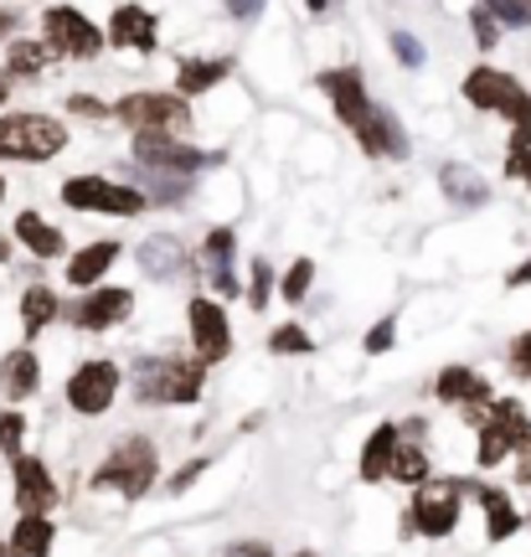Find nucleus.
I'll return each instance as SVG.
<instances>
[{
	"label": "nucleus",
	"instance_id": "nucleus-7",
	"mask_svg": "<svg viewBox=\"0 0 531 557\" xmlns=\"http://www.w3.org/2000/svg\"><path fill=\"white\" fill-rule=\"evenodd\" d=\"M62 201L78 207V212H109V218H135L145 207V191L135 186H119L103 176H67L62 181Z\"/></svg>",
	"mask_w": 531,
	"mask_h": 557
},
{
	"label": "nucleus",
	"instance_id": "nucleus-44",
	"mask_svg": "<svg viewBox=\"0 0 531 557\" xmlns=\"http://www.w3.org/2000/svg\"><path fill=\"white\" fill-rule=\"evenodd\" d=\"M227 557H274L263 542H237V547H227Z\"/></svg>",
	"mask_w": 531,
	"mask_h": 557
},
{
	"label": "nucleus",
	"instance_id": "nucleus-50",
	"mask_svg": "<svg viewBox=\"0 0 531 557\" xmlns=\"http://www.w3.org/2000/svg\"><path fill=\"white\" fill-rule=\"evenodd\" d=\"M0 103H5V83H0Z\"/></svg>",
	"mask_w": 531,
	"mask_h": 557
},
{
	"label": "nucleus",
	"instance_id": "nucleus-40",
	"mask_svg": "<svg viewBox=\"0 0 531 557\" xmlns=\"http://www.w3.org/2000/svg\"><path fill=\"white\" fill-rule=\"evenodd\" d=\"M201 470H207V459H192V465H186L181 475H171V496H181L186 485H197V475H201Z\"/></svg>",
	"mask_w": 531,
	"mask_h": 557
},
{
	"label": "nucleus",
	"instance_id": "nucleus-13",
	"mask_svg": "<svg viewBox=\"0 0 531 557\" xmlns=\"http://www.w3.org/2000/svg\"><path fill=\"white\" fill-rule=\"evenodd\" d=\"M16 506H21V517H47L58 506V480L32 455L16 459Z\"/></svg>",
	"mask_w": 531,
	"mask_h": 557
},
{
	"label": "nucleus",
	"instance_id": "nucleus-27",
	"mask_svg": "<svg viewBox=\"0 0 531 557\" xmlns=\"http://www.w3.org/2000/svg\"><path fill=\"white\" fill-rule=\"evenodd\" d=\"M393 480L413 485V491L423 485V480H433V475H429V455H423L418 444H408V438L397 444V455H393Z\"/></svg>",
	"mask_w": 531,
	"mask_h": 557
},
{
	"label": "nucleus",
	"instance_id": "nucleus-9",
	"mask_svg": "<svg viewBox=\"0 0 531 557\" xmlns=\"http://www.w3.org/2000/svg\"><path fill=\"white\" fill-rule=\"evenodd\" d=\"M114 398H119V367L114 361H83L78 372L67 377V403H73V413H83V418L109 413Z\"/></svg>",
	"mask_w": 531,
	"mask_h": 557
},
{
	"label": "nucleus",
	"instance_id": "nucleus-37",
	"mask_svg": "<svg viewBox=\"0 0 531 557\" xmlns=\"http://www.w3.org/2000/svg\"><path fill=\"white\" fill-rule=\"evenodd\" d=\"M485 11L501 16L506 26H531V16H527V5H521V0H485Z\"/></svg>",
	"mask_w": 531,
	"mask_h": 557
},
{
	"label": "nucleus",
	"instance_id": "nucleus-34",
	"mask_svg": "<svg viewBox=\"0 0 531 557\" xmlns=\"http://www.w3.org/2000/svg\"><path fill=\"white\" fill-rule=\"evenodd\" d=\"M393 341H397V320L387 315V320H376L372 331H367V341H361V346H367L372 357H382V351H393Z\"/></svg>",
	"mask_w": 531,
	"mask_h": 557
},
{
	"label": "nucleus",
	"instance_id": "nucleus-6",
	"mask_svg": "<svg viewBox=\"0 0 531 557\" xmlns=\"http://www.w3.org/2000/svg\"><path fill=\"white\" fill-rule=\"evenodd\" d=\"M114 114L124 124H135L139 135H186L192 129V109L186 99H171V94H129V99L114 103Z\"/></svg>",
	"mask_w": 531,
	"mask_h": 557
},
{
	"label": "nucleus",
	"instance_id": "nucleus-35",
	"mask_svg": "<svg viewBox=\"0 0 531 557\" xmlns=\"http://www.w3.org/2000/svg\"><path fill=\"white\" fill-rule=\"evenodd\" d=\"M21 434H26V418L21 413H0V449L21 459Z\"/></svg>",
	"mask_w": 531,
	"mask_h": 557
},
{
	"label": "nucleus",
	"instance_id": "nucleus-41",
	"mask_svg": "<svg viewBox=\"0 0 531 557\" xmlns=\"http://www.w3.org/2000/svg\"><path fill=\"white\" fill-rule=\"evenodd\" d=\"M67 109H73V114H88V120H99V114H103V103L88 99V94H73V99H67Z\"/></svg>",
	"mask_w": 531,
	"mask_h": 557
},
{
	"label": "nucleus",
	"instance_id": "nucleus-18",
	"mask_svg": "<svg viewBox=\"0 0 531 557\" xmlns=\"http://www.w3.org/2000/svg\"><path fill=\"white\" fill-rule=\"evenodd\" d=\"M41 382V367H37V351L32 346H16V351H5L0 357V387H5V398H32Z\"/></svg>",
	"mask_w": 531,
	"mask_h": 557
},
{
	"label": "nucleus",
	"instance_id": "nucleus-45",
	"mask_svg": "<svg viewBox=\"0 0 531 557\" xmlns=\"http://www.w3.org/2000/svg\"><path fill=\"white\" fill-rule=\"evenodd\" d=\"M506 284H511V289H521V284H531V259L521 263V269H511V278H506Z\"/></svg>",
	"mask_w": 531,
	"mask_h": 557
},
{
	"label": "nucleus",
	"instance_id": "nucleus-23",
	"mask_svg": "<svg viewBox=\"0 0 531 557\" xmlns=\"http://www.w3.org/2000/svg\"><path fill=\"white\" fill-rule=\"evenodd\" d=\"M227 78V58H197V62H181L176 73V94L181 99H192V94H207L212 83Z\"/></svg>",
	"mask_w": 531,
	"mask_h": 557
},
{
	"label": "nucleus",
	"instance_id": "nucleus-3",
	"mask_svg": "<svg viewBox=\"0 0 531 557\" xmlns=\"http://www.w3.org/2000/svg\"><path fill=\"white\" fill-rule=\"evenodd\" d=\"M156 444L150 438H124L114 455L99 465V475H94V491H119L124 500H139L150 485H156Z\"/></svg>",
	"mask_w": 531,
	"mask_h": 557
},
{
	"label": "nucleus",
	"instance_id": "nucleus-31",
	"mask_svg": "<svg viewBox=\"0 0 531 557\" xmlns=\"http://www.w3.org/2000/svg\"><path fill=\"white\" fill-rule=\"evenodd\" d=\"M310 284H316V263H310V259H295V269L279 278V289H284V299H289V305H299V299L310 295Z\"/></svg>",
	"mask_w": 531,
	"mask_h": 557
},
{
	"label": "nucleus",
	"instance_id": "nucleus-36",
	"mask_svg": "<svg viewBox=\"0 0 531 557\" xmlns=\"http://www.w3.org/2000/svg\"><path fill=\"white\" fill-rule=\"evenodd\" d=\"M393 52L403 67H418V62H423V41H418L413 32H393Z\"/></svg>",
	"mask_w": 531,
	"mask_h": 557
},
{
	"label": "nucleus",
	"instance_id": "nucleus-30",
	"mask_svg": "<svg viewBox=\"0 0 531 557\" xmlns=\"http://www.w3.org/2000/svg\"><path fill=\"white\" fill-rule=\"evenodd\" d=\"M269 351H274V357H305V351H316V346H310V331L289 320V325H279L274 336H269Z\"/></svg>",
	"mask_w": 531,
	"mask_h": 557
},
{
	"label": "nucleus",
	"instance_id": "nucleus-4",
	"mask_svg": "<svg viewBox=\"0 0 531 557\" xmlns=\"http://www.w3.org/2000/svg\"><path fill=\"white\" fill-rule=\"evenodd\" d=\"M470 485H459V480H423L413 491V506H408V532L418 537H449L454 527H459V500H465Z\"/></svg>",
	"mask_w": 531,
	"mask_h": 557
},
{
	"label": "nucleus",
	"instance_id": "nucleus-42",
	"mask_svg": "<svg viewBox=\"0 0 531 557\" xmlns=\"http://www.w3.org/2000/svg\"><path fill=\"white\" fill-rule=\"evenodd\" d=\"M506 171H511V176H521L531 186V150H511V160H506Z\"/></svg>",
	"mask_w": 531,
	"mask_h": 557
},
{
	"label": "nucleus",
	"instance_id": "nucleus-21",
	"mask_svg": "<svg viewBox=\"0 0 531 557\" xmlns=\"http://www.w3.org/2000/svg\"><path fill=\"white\" fill-rule=\"evenodd\" d=\"M52 517H21L11 527V542H5V553L11 557H47L52 553Z\"/></svg>",
	"mask_w": 531,
	"mask_h": 557
},
{
	"label": "nucleus",
	"instance_id": "nucleus-2",
	"mask_svg": "<svg viewBox=\"0 0 531 557\" xmlns=\"http://www.w3.org/2000/svg\"><path fill=\"white\" fill-rule=\"evenodd\" d=\"M201 357H145L135 367L139 403H197L201 398Z\"/></svg>",
	"mask_w": 531,
	"mask_h": 557
},
{
	"label": "nucleus",
	"instance_id": "nucleus-47",
	"mask_svg": "<svg viewBox=\"0 0 531 557\" xmlns=\"http://www.w3.org/2000/svg\"><path fill=\"white\" fill-rule=\"evenodd\" d=\"M11 26H16V16H5V11H0V41L11 37Z\"/></svg>",
	"mask_w": 531,
	"mask_h": 557
},
{
	"label": "nucleus",
	"instance_id": "nucleus-5",
	"mask_svg": "<svg viewBox=\"0 0 531 557\" xmlns=\"http://www.w3.org/2000/svg\"><path fill=\"white\" fill-rule=\"evenodd\" d=\"M67 145V129L47 114H0V156L5 160H52Z\"/></svg>",
	"mask_w": 531,
	"mask_h": 557
},
{
	"label": "nucleus",
	"instance_id": "nucleus-11",
	"mask_svg": "<svg viewBox=\"0 0 531 557\" xmlns=\"http://www.w3.org/2000/svg\"><path fill=\"white\" fill-rule=\"evenodd\" d=\"M465 99L474 109H501L506 120H521L527 114V94H521V83L511 73H495V67H474L470 78H465Z\"/></svg>",
	"mask_w": 531,
	"mask_h": 557
},
{
	"label": "nucleus",
	"instance_id": "nucleus-43",
	"mask_svg": "<svg viewBox=\"0 0 531 557\" xmlns=\"http://www.w3.org/2000/svg\"><path fill=\"white\" fill-rule=\"evenodd\" d=\"M227 11H233L237 21H254L258 11H263V0H227Z\"/></svg>",
	"mask_w": 531,
	"mask_h": 557
},
{
	"label": "nucleus",
	"instance_id": "nucleus-25",
	"mask_svg": "<svg viewBox=\"0 0 531 557\" xmlns=\"http://www.w3.org/2000/svg\"><path fill=\"white\" fill-rule=\"evenodd\" d=\"M58 320V295L47 289V284H32L26 299H21V325H26V336H37L41 325H52Z\"/></svg>",
	"mask_w": 531,
	"mask_h": 557
},
{
	"label": "nucleus",
	"instance_id": "nucleus-48",
	"mask_svg": "<svg viewBox=\"0 0 531 557\" xmlns=\"http://www.w3.org/2000/svg\"><path fill=\"white\" fill-rule=\"evenodd\" d=\"M5 259H11V243H5V238H0V263H5Z\"/></svg>",
	"mask_w": 531,
	"mask_h": 557
},
{
	"label": "nucleus",
	"instance_id": "nucleus-8",
	"mask_svg": "<svg viewBox=\"0 0 531 557\" xmlns=\"http://www.w3.org/2000/svg\"><path fill=\"white\" fill-rule=\"evenodd\" d=\"M41 41H47V52L83 62V58H99L103 32L83 16V11H73V5H52V11L41 16Z\"/></svg>",
	"mask_w": 531,
	"mask_h": 557
},
{
	"label": "nucleus",
	"instance_id": "nucleus-12",
	"mask_svg": "<svg viewBox=\"0 0 531 557\" xmlns=\"http://www.w3.org/2000/svg\"><path fill=\"white\" fill-rule=\"evenodd\" d=\"M192 341H197L201 361H222L233 351V325H227V310L212 305L207 295L192 299Z\"/></svg>",
	"mask_w": 531,
	"mask_h": 557
},
{
	"label": "nucleus",
	"instance_id": "nucleus-22",
	"mask_svg": "<svg viewBox=\"0 0 531 557\" xmlns=\"http://www.w3.org/2000/svg\"><path fill=\"white\" fill-rule=\"evenodd\" d=\"M114 259H119V243H94V248H83L78 259L67 263V284H78V289L99 284V278L114 269Z\"/></svg>",
	"mask_w": 531,
	"mask_h": 557
},
{
	"label": "nucleus",
	"instance_id": "nucleus-54",
	"mask_svg": "<svg viewBox=\"0 0 531 557\" xmlns=\"http://www.w3.org/2000/svg\"><path fill=\"white\" fill-rule=\"evenodd\" d=\"M299 557H316V553H299Z\"/></svg>",
	"mask_w": 531,
	"mask_h": 557
},
{
	"label": "nucleus",
	"instance_id": "nucleus-1",
	"mask_svg": "<svg viewBox=\"0 0 531 557\" xmlns=\"http://www.w3.org/2000/svg\"><path fill=\"white\" fill-rule=\"evenodd\" d=\"M320 88L331 94L335 120L346 124V129H356V139H361V150H367V156H408L403 129H397L393 120H382V114H376V103L367 99V83H361L356 67L320 73Z\"/></svg>",
	"mask_w": 531,
	"mask_h": 557
},
{
	"label": "nucleus",
	"instance_id": "nucleus-46",
	"mask_svg": "<svg viewBox=\"0 0 531 557\" xmlns=\"http://www.w3.org/2000/svg\"><path fill=\"white\" fill-rule=\"evenodd\" d=\"M516 480H521V485H531V455H521V465H516Z\"/></svg>",
	"mask_w": 531,
	"mask_h": 557
},
{
	"label": "nucleus",
	"instance_id": "nucleus-20",
	"mask_svg": "<svg viewBox=\"0 0 531 557\" xmlns=\"http://www.w3.org/2000/svg\"><path fill=\"white\" fill-rule=\"evenodd\" d=\"M207 278H212V295H233L237 278H233V233L227 227H217V233H207Z\"/></svg>",
	"mask_w": 531,
	"mask_h": 557
},
{
	"label": "nucleus",
	"instance_id": "nucleus-53",
	"mask_svg": "<svg viewBox=\"0 0 531 557\" xmlns=\"http://www.w3.org/2000/svg\"><path fill=\"white\" fill-rule=\"evenodd\" d=\"M0 557H11V553H5V547H0Z\"/></svg>",
	"mask_w": 531,
	"mask_h": 557
},
{
	"label": "nucleus",
	"instance_id": "nucleus-26",
	"mask_svg": "<svg viewBox=\"0 0 531 557\" xmlns=\"http://www.w3.org/2000/svg\"><path fill=\"white\" fill-rule=\"evenodd\" d=\"M181 259H186V253H181L176 238H150V243H139V263H145V274H150V278L176 274Z\"/></svg>",
	"mask_w": 531,
	"mask_h": 557
},
{
	"label": "nucleus",
	"instance_id": "nucleus-10",
	"mask_svg": "<svg viewBox=\"0 0 531 557\" xmlns=\"http://www.w3.org/2000/svg\"><path fill=\"white\" fill-rule=\"evenodd\" d=\"M135 160L150 165V171H176V176H192V171H207L217 165V156L186 145V139H171V135H139L135 139Z\"/></svg>",
	"mask_w": 531,
	"mask_h": 557
},
{
	"label": "nucleus",
	"instance_id": "nucleus-28",
	"mask_svg": "<svg viewBox=\"0 0 531 557\" xmlns=\"http://www.w3.org/2000/svg\"><path fill=\"white\" fill-rule=\"evenodd\" d=\"M439 181H444V191H449L454 201H465V207L485 201V186H480V181H474V171H465V165H444V171H439Z\"/></svg>",
	"mask_w": 531,
	"mask_h": 557
},
{
	"label": "nucleus",
	"instance_id": "nucleus-32",
	"mask_svg": "<svg viewBox=\"0 0 531 557\" xmlns=\"http://www.w3.org/2000/svg\"><path fill=\"white\" fill-rule=\"evenodd\" d=\"M506 455H511L506 434H501V429H491V423H480V470H495Z\"/></svg>",
	"mask_w": 531,
	"mask_h": 557
},
{
	"label": "nucleus",
	"instance_id": "nucleus-49",
	"mask_svg": "<svg viewBox=\"0 0 531 557\" xmlns=\"http://www.w3.org/2000/svg\"><path fill=\"white\" fill-rule=\"evenodd\" d=\"M325 5H331V0H310V11H325Z\"/></svg>",
	"mask_w": 531,
	"mask_h": 557
},
{
	"label": "nucleus",
	"instance_id": "nucleus-19",
	"mask_svg": "<svg viewBox=\"0 0 531 557\" xmlns=\"http://www.w3.org/2000/svg\"><path fill=\"white\" fill-rule=\"evenodd\" d=\"M474 496H480V506H485V537L491 542H506L521 532V511L511 506V496L506 491H495V485H470Z\"/></svg>",
	"mask_w": 531,
	"mask_h": 557
},
{
	"label": "nucleus",
	"instance_id": "nucleus-15",
	"mask_svg": "<svg viewBox=\"0 0 531 557\" xmlns=\"http://www.w3.org/2000/svg\"><path fill=\"white\" fill-rule=\"evenodd\" d=\"M433 393H439V403L485 408V403H491V382L480 377V372H470V367H444V372H439V382H433Z\"/></svg>",
	"mask_w": 531,
	"mask_h": 557
},
{
	"label": "nucleus",
	"instance_id": "nucleus-14",
	"mask_svg": "<svg viewBox=\"0 0 531 557\" xmlns=\"http://www.w3.org/2000/svg\"><path fill=\"white\" fill-rule=\"evenodd\" d=\"M129 310H135V295H129V289H94V295L73 310V320H78L83 331H109L119 320H129Z\"/></svg>",
	"mask_w": 531,
	"mask_h": 557
},
{
	"label": "nucleus",
	"instance_id": "nucleus-29",
	"mask_svg": "<svg viewBox=\"0 0 531 557\" xmlns=\"http://www.w3.org/2000/svg\"><path fill=\"white\" fill-rule=\"evenodd\" d=\"M41 62H47V47H41V41H16V47L5 52V73H11V78H37Z\"/></svg>",
	"mask_w": 531,
	"mask_h": 557
},
{
	"label": "nucleus",
	"instance_id": "nucleus-24",
	"mask_svg": "<svg viewBox=\"0 0 531 557\" xmlns=\"http://www.w3.org/2000/svg\"><path fill=\"white\" fill-rule=\"evenodd\" d=\"M16 238L26 243L37 259H58V253H62V233H58V227H47L37 212H21V218H16Z\"/></svg>",
	"mask_w": 531,
	"mask_h": 557
},
{
	"label": "nucleus",
	"instance_id": "nucleus-38",
	"mask_svg": "<svg viewBox=\"0 0 531 557\" xmlns=\"http://www.w3.org/2000/svg\"><path fill=\"white\" fill-rule=\"evenodd\" d=\"M470 26H474V41H480L485 52H491L495 41H501V32H495V16H491V11H485V5H480V11H474V16H470Z\"/></svg>",
	"mask_w": 531,
	"mask_h": 557
},
{
	"label": "nucleus",
	"instance_id": "nucleus-51",
	"mask_svg": "<svg viewBox=\"0 0 531 557\" xmlns=\"http://www.w3.org/2000/svg\"><path fill=\"white\" fill-rule=\"evenodd\" d=\"M521 5H527V16H531V0H521Z\"/></svg>",
	"mask_w": 531,
	"mask_h": 557
},
{
	"label": "nucleus",
	"instance_id": "nucleus-33",
	"mask_svg": "<svg viewBox=\"0 0 531 557\" xmlns=\"http://www.w3.org/2000/svg\"><path fill=\"white\" fill-rule=\"evenodd\" d=\"M269 295H274V269H269V263H254V274H248V305L263 310Z\"/></svg>",
	"mask_w": 531,
	"mask_h": 557
},
{
	"label": "nucleus",
	"instance_id": "nucleus-17",
	"mask_svg": "<svg viewBox=\"0 0 531 557\" xmlns=\"http://www.w3.org/2000/svg\"><path fill=\"white\" fill-rule=\"evenodd\" d=\"M397 444H403V429H397V423H376V434L361 444V480H367V485L393 475Z\"/></svg>",
	"mask_w": 531,
	"mask_h": 557
},
{
	"label": "nucleus",
	"instance_id": "nucleus-39",
	"mask_svg": "<svg viewBox=\"0 0 531 557\" xmlns=\"http://www.w3.org/2000/svg\"><path fill=\"white\" fill-rule=\"evenodd\" d=\"M511 372L516 377H531V331L511 341Z\"/></svg>",
	"mask_w": 531,
	"mask_h": 557
},
{
	"label": "nucleus",
	"instance_id": "nucleus-52",
	"mask_svg": "<svg viewBox=\"0 0 531 557\" xmlns=\"http://www.w3.org/2000/svg\"><path fill=\"white\" fill-rule=\"evenodd\" d=\"M0 197H5V181H0Z\"/></svg>",
	"mask_w": 531,
	"mask_h": 557
},
{
	"label": "nucleus",
	"instance_id": "nucleus-16",
	"mask_svg": "<svg viewBox=\"0 0 531 557\" xmlns=\"http://www.w3.org/2000/svg\"><path fill=\"white\" fill-rule=\"evenodd\" d=\"M109 41L114 47H135V52H156V16L145 5H119L109 16Z\"/></svg>",
	"mask_w": 531,
	"mask_h": 557
}]
</instances>
